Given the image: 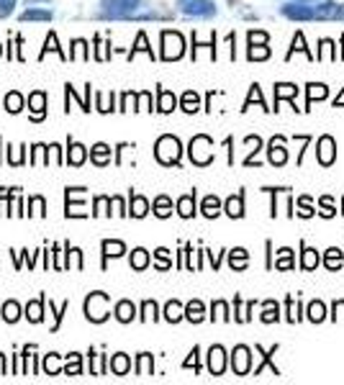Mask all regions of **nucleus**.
Instances as JSON below:
<instances>
[{"label":"nucleus","mask_w":344,"mask_h":385,"mask_svg":"<svg viewBox=\"0 0 344 385\" xmlns=\"http://www.w3.org/2000/svg\"><path fill=\"white\" fill-rule=\"evenodd\" d=\"M180 154H182V144L178 136L172 134H164L157 139V144H154V157L162 162V165H178L180 162Z\"/></svg>","instance_id":"obj_1"},{"label":"nucleus","mask_w":344,"mask_h":385,"mask_svg":"<svg viewBox=\"0 0 344 385\" xmlns=\"http://www.w3.org/2000/svg\"><path fill=\"white\" fill-rule=\"evenodd\" d=\"M85 316L93 323H100L108 319V293H90L85 298Z\"/></svg>","instance_id":"obj_2"},{"label":"nucleus","mask_w":344,"mask_h":385,"mask_svg":"<svg viewBox=\"0 0 344 385\" xmlns=\"http://www.w3.org/2000/svg\"><path fill=\"white\" fill-rule=\"evenodd\" d=\"M191 160L193 165H198V167H206V165H211V160H213V142H211L206 134H198L193 136L191 142Z\"/></svg>","instance_id":"obj_3"},{"label":"nucleus","mask_w":344,"mask_h":385,"mask_svg":"<svg viewBox=\"0 0 344 385\" xmlns=\"http://www.w3.org/2000/svg\"><path fill=\"white\" fill-rule=\"evenodd\" d=\"M178 10L191 18H213L216 6L213 0H178Z\"/></svg>","instance_id":"obj_4"},{"label":"nucleus","mask_w":344,"mask_h":385,"mask_svg":"<svg viewBox=\"0 0 344 385\" xmlns=\"http://www.w3.org/2000/svg\"><path fill=\"white\" fill-rule=\"evenodd\" d=\"M185 54V39L178 31H162V59L175 62Z\"/></svg>","instance_id":"obj_5"},{"label":"nucleus","mask_w":344,"mask_h":385,"mask_svg":"<svg viewBox=\"0 0 344 385\" xmlns=\"http://www.w3.org/2000/svg\"><path fill=\"white\" fill-rule=\"evenodd\" d=\"M231 370L236 375H247L252 370V352H249V347H245V344L234 347V352H231Z\"/></svg>","instance_id":"obj_6"},{"label":"nucleus","mask_w":344,"mask_h":385,"mask_svg":"<svg viewBox=\"0 0 344 385\" xmlns=\"http://www.w3.org/2000/svg\"><path fill=\"white\" fill-rule=\"evenodd\" d=\"M280 13L290 21H314V8L311 6H303V3H285L280 6Z\"/></svg>","instance_id":"obj_7"},{"label":"nucleus","mask_w":344,"mask_h":385,"mask_svg":"<svg viewBox=\"0 0 344 385\" xmlns=\"http://www.w3.org/2000/svg\"><path fill=\"white\" fill-rule=\"evenodd\" d=\"M316 157H318V162H321L324 167L334 165V160H336V142L332 139V136H321V139L316 142Z\"/></svg>","instance_id":"obj_8"},{"label":"nucleus","mask_w":344,"mask_h":385,"mask_svg":"<svg viewBox=\"0 0 344 385\" xmlns=\"http://www.w3.org/2000/svg\"><path fill=\"white\" fill-rule=\"evenodd\" d=\"M314 16L321 21H344V3H321L314 8Z\"/></svg>","instance_id":"obj_9"},{"label":"nucleus","mask_w":344,"mask_h":385,"mask_svg":"<svg viewBox=\"0 0 344 385\" xmlns=\"http://www.w3.org/2000/svg\"><path fill=\"white\" fill-rule=\"evenodd\" d=\"M209 370L211 375H224V370H227V352L224 347H211L209 350Z\"/></svg>","instance_id":"obj_10"},{"label":"nucleus","mask_w":344,"mask_h":385,"mask_svg":"<svg viewBox=\"0 0 344 385\" xmlns=\"http://www.w3.org/2000/svg\"><path fill=\"white\" fill-rule=\"evenodd\" d=\"M267 154H270V162L275 165V167H283V165L288 162V149H285V142H283L280 136H275V139L270 142Z\"/></svg>","instance_id":"obj_11"},{"label":"nucleus","mask_w":344,"mask_h":385,"mask_svg":"<svg viewBox=\"0 0 344 385\" xmlns=\"http://www.w3.org/2000/svg\"><path fill=\"white\" fill-rule=\"evenodd\" d=\"M28 108H31V118L34 121H41L46 113V95L41 93V90H37V93H31L28 95Z\"/></svg>","instance_id":"obj_12"},{"label":"nucleus","mask_w":344,"mask_h":385,"mask_svg":"<svg viewBox=\"0 0 344 385\" xmlns=\"http://www.w3.org/2000/svg\"><path fill=\"white\" fill-rule=\"evenodd\" d=\"M224 211H227L231 218H242V216H245V196H242V193H239V196H231L227 200Z\"/></svg>","instance_id":"obj_13"},{"label":"nucleus","mask_w":344,"mask_h":385,"mask_svg":"<svg viewBox=\"0 0 344 385\" xmlns=\"http://www.w3.org/2000/svg\"><path fill=\"white\" fill-rule=\"evenodd\" d=\"M185 319L193 323H200L206 319V306L200 303V301H191V303L185 306Z\"/></svg>","instance_id":"obj_14"},{"label":"nucleus","mask_w":344,"mask_h":385,"mask_svg":"<svg viewBox=\"0 0 344 385\" xmlns=\"http://www.w3.org/2000/svg\"><path fill=\"white\" fill-rule=\"evenodd\" d=\"M178 214L182 218H193L195 216V193H188V196H182L178 200Z\"/></svg>","instance_id":"obj_15"},{"label":"nucleus","mask_w":344,"mask_h":385,"mask_svg":"<svg viewBox=\"0 0 344 385\" xmlns=\"http://www.w3.org/2000/svg\"><path fill=\"white\" fill-rule=\"evenodd\" d=\"M157 95H160V103H157V111H162V113H170V111H175V106H178V98L172 95L170 90H157Z\"/></svg>","instance_id":"obj_16"},{"label":"nucleus","mask_w":344,"mask_h":385,"mask_svg":"<svg viewBox=\"0 0 344 385\" xmlns=\"http://www.w3.org/2000/svg\"><path fill=\"white\" fill-rule=\"evenodd\" d=\"M26 319L31 323H39L44 319V296L39 298V301H31V303L26 306Z\"/></svg>","instance_id":"obj_17"},{"label":"nucleus","mask_w":344,"mask_h":385,"mask_svg":"<svg viewBox=\"0 0 344 385\" xmlns=\"http://www.w3.org/2000/svg\"><path fill=\"white\" fill-rule=\"evenodd\" d=\"M164 319L170 323H178L180 319H185V306L178 303V301H170V303L164 306Z\"/></svg>","instance_id":"obj_18"},{"label":"nucleus","mask_w":344,"mask_h":385,"mask_svg":"<svg viewBox=\"0 0 344 385\" xmlns=\"http://www.w3.org/2000/svg\"><path fill=\"white\" fill-rule=\"evenodd\" d=\"M134 316H136V306L131 303V301H121V303H116V319L121 323H128Z\"/></svg>","instance_id":"obj_19"},{"label":"nucleus","mask_w":344,"mask_h":385,"mask_svg":"<svg viewBox=\"0 0 344 385\" xmlns=\"http://www.w3.org/2000/svg\"><path fill=\"white\" fill-rule=\"evenodd\" d=\"M90 160L95 162V165H100V167H103V165H108L111 162V147L108 144H95V147L90 149Z\"/></svg>","instance_id":"obj_20"},{"label":"nucleus","mask_w":344,"mask_h":385,"mask_svg":"<svg viewBox=\"0 0 344 385\" xmlns=\"http://www.w3.org/2000/svg\"><path fill=\"white\" fill-rule=\"evenodd\" d=\"M128 214L134 216V218H144L149 214V200L144 196H131V211Z\"/></svg>","instance_id":"obj_21"},{"label":"nucleus","mask_w":344,"mask_h":385,"mask_svg":"<svg viewBox=\"0 0 344 385\" xmlns=\"http://www.w3.org/2000/svg\"><path fill=\"white\" fill-rule=\"evenodd\" d=\"M200 211H203L206 218H216V216L221 214V200H218L216 196H206L203 198V206H200Z\"/></svg>","instance_id":"obj_22"},{"label":"nucleus","mask_w":344,"mask_h":385,"mask_svg":"<svg viewBox=\"0 0 344 385\" xmlns=\"http://www.w3.org/2000/svg\"><path fill=\"white\" fill-rule=\"evenodd\" d=\"M85 157H88V152H85V147H82V144L70 142V152H67V162H70V165H75V167H80L82 162H85Z\"/></svg>","instance_id":"obj_23"},{"label":"nucleus","mask_w":344,"mask_h":385,"mask_svg":"<svg viewBox=\"0 0 344 385\" xmlns=\"http://www.w3.org/2000/svg\"><path fill=\"white\" fill-rule=\"evenodd\" d=\"M128 368H131V359H128L126 355H124V352H121V355H113V357H111V370H113L116 375H126Z\"/></svg>","instance_id":"obj_24"},{"label":"nucleus","mask_w":344,"mask_h":385,"mask_svg":"<svg viewBox=\"0 0 344 385\" xmlns=\"http://www.w3.org/2000/svg\"><path fill=\"white\" fill-rule=\"evenodd\" d=\"M247 262H249V254H247V250H242V247H236V250H231V254H229V265L234 270H245Z\"/></svg>","instance_id":"obj_25"},{"label":"nucleus","mask_w":344,"mask_h":385,"mask_svg":"<svg viewBox=\"0 0 344 385\" xmlns=\"http://www.w3.org/2000/svg\"><path fill=\"white\" fill-rule=\"evenodd\" d=\"M342 260H344L342 250H336V247H332V250H326L324 265H326L329 270H339V267H342Z\"/></svg>","instance_id":"obj_26"},{"label":"nucleus","mask_w":344,"mask_h":385,"mask_svg":"<svg viewBox=\"0 0 344 385\" xmlns=\"http://www.w3.org/2000/svg\"><path fill=\"white\" fill-rule=\"evenodd\" d=\"M3 108H6V111H10V113H19L21 108H23V95H21V93H16V90H13V93H8V95H6V100H3Z\"/></svg>","instance_id":"obj_27"},{"label":"nucleus","mask_w":344,"mask_h":385,"mask_svg":"<svg viewBox=\"0 0 344 385\" xmlns=\"http://www.w3.org/2000/svg\"><path fill=\"white\" fill-rule=\"evenodd\" d=\"M318 262H321V257H318V252L316 250H303V254H300V267L303 270H316L318 267Z\"/></svg>","instance_id":"obj_28"},{"label":"nucleus","mask_w":344,"mask_h":385,"mask_svg":"<svg viewBox=\"0 0 344 385\" xmlns=\"http://www.w3.org/2000/svg\"><path fill=\"white\" fill-rule=\"evenodd\" d=\"M298 95V88L296 85H290V82H278L275 85V98H278V103H280L283 98H296Z\"/></svg>","instance_id":"obj_29"},{"label":"nucleus","mask_w":344,"mask_h":385,"mask_svg":"<svg viewBox=\"0 0 344 385\" xmlns=\"http://www.w3.org/2000/svg\"><path fill=\"white\" fill-rule=\"evenodd\" d=\"M126 252V244L124 242H111V239H106L103 242V257L108 260V257H121Z\"/></svg>","instance_id":"obj_30"},{"label":"nucleus","mask_w":344,"mask_h":385,"mask_svg":"<svg viewBox=\"0 0 344 385\" xmlns=\"http://www.w3.org/2000/svg\"><path fill=\"white\" fill-rule=\"evenodd\" d=\"M280 319V306L275 303V301H265L262 306V321L265 323H272Z\"/></svg>","instance_id":"obj_31"},{"label":"nucleus","mask_w":344,"mask_h":385,"mask_svg":"<svg viewBox=\"0 0 344 385\" xmlns=\"http://www.w3.org/2000/svg\"><path fill=\"white\" fill-rule=\"evenodd\" d=\"M21 21H52V10L44 8H28L21 13Z\"/></svg>","instance_id":"obj_32"},{"label":"nucleus","mask_w":344,"mask_h":385,"mask_svg":"<svg viewBox=\"0 0 344 385\" xmlns=\"http://www.w3.org/2000/svg\"><path fill=\"white\" fill-rule=\"evenodd\" d=\"M198 108H200L198 93H193V90H188V93L182 95V111H185V113H195Z\"/></svg>","instance_id":"obj_33"},{"label":"nucleus","mask_w":344,"mask_h":385,"mask_svg":"<svg viewBox=\"0 0 344 385\" xmlns=\"http://www.w3.org/2000/svg\"><path fill=\"white\" fill-rule=\"evenodd\" d=\"M154 214L160 216V218H167L172 214V200L167 196H160L154 200Z\"/></svg>","instance_id":"obj_34"},{"label":"nucleus","mask_w":344,"mask_h":385,"mask_svg":"<svg viewBox=\"0 0 344 385\" xmlns=\"http://www.w3.org/2000/svg\"><path fill=\"white\" fill-rule=\"evenodd\" d=\"M308 319L314 323L324 321L326 319V306L321 303V301H314V303H308Z\"/></svg>","instance_id":"obj_35"},{"label":"nucleus","mask_w":344,"mask_h":385,"mask_svg":"<svg viewBox=\"0 0 344 385\" xmlns=\"http://www.w3.org/2000/svg\"><path fill=\"white\" fill-rule=\"evenodd\" d=\"M146 265H149V252L142 250V247L131 252V267H134V270H144Z\"/></svg>","instance_id":"obj_36"},{"label":"nucleus","mask_w":344,"mask_h":385,"mask_svg":"<svg viewBox=\"0 0 344 385\" xmlns=\"http://www.w3.org/2000/svg\"><path fill=\"white\" fill-rule=\"evenodd\" d=\"M275 267H278V270H290V267H293V250H288V247H283V250L278 252V260H275Z\"/></svg>","instance_id":"obj_37"},{"label":"nucleus","mask_w":344,"mask_h":385,"mask_svg":"<svg viewBox=\"0 0 344 385\" xmlns=\"http://www.w3.org/2000/svg\"><path fill=\"white\" fill-rule=\"evenodd\" d=\"M19 316H21V306L16 303V301H8V303L3 306V319L8 323L19 321Z\"/></svg>","instance_id":"obj_38"},{"label":"nucleus","mask_w":344,"mask_h":385,"mask_svg":"<svg viewBox=\"0 0 344 385\" xmlns=\"http://www.w3.org/2000/svg\"><path fill=\"white\" fill-rule=\"evenodd\" d=\"M326 95H329V90H326V85H318V82H314V85H308V106H311L314 100H324Z\"/></svg>","instance_id":"obj_39"},{"label":"nucleus","mask_w":344,"mask_h":385,"mask_svg":"<svg viewBox=\"0 0 344 385\" xmlns=\"http://www.w3.org/2000/svg\"><path fill=\"white\" fill-rule=\"evenodd\" d=\"M211 311H213V314H211L213 321H229V306L224 303V301H216V303L211 306Z\"/></svg>","instance_id":"obj_40"},{"label":"nucleus","mask_w":344,"mask_h":385,"mask_svg":"<svg viewBox=\"0 0 344 385\" xmlns=\"http://www.w3.org/2000/svg\"><path fill=\"white\" fill-rule=\"evenodd\" d=\"M82 190L85 188H67V196H80ZM67 216H85V211H82L80 203H73V206L67 203Z\"/></svg>","instance_id":"obj_41"},{"label":"nucleus","mask_w":344,"mask_h":385,"mask_svg":"<svg viewBox=\"0 0 344 385\" xmlns=\"http://www.w3.org/2000/svg\"><path fill=\"white\" fill-rule=\"evenodd\" d=\"M46 52H57L59 57H62V59H67V54H64L62 49H59V44H57V36H55V34L46 36V44H44V52H41V59H44V54H46Z\"/></svg>","instance_id":"obj_42"},{"label":"nucleus","mask_w":344,"mask_h":385,"mask_svg":"<svg viewBox=\"0 0 344 385\" xmlns=\"http://www.w3.org/2000/svg\"><path fill=\"white\" fill-rule=\"evenodd\" d=\"M267 57H270V49H267V44L249 46V59H252V62H257V59H267Z\"/></svg>","instance_id":"obj_43"},{"label":"nucleus","mask_w":344,"mask_h":385,"mask_svg":"<svg viewBox=\"0 0 344 385\" xmlns=\"http://www.w3.org/2000/svg\"><path fill=\"white\" fill-rule=\"evenodd\" d=\"M73 46L75 49H73V54H70V59H88V57H90V54H88V44H85L82 39H77Z\"/></svg>","instance_id":"obj_44"},{"label":"nucleus","mask_w":344,"mask_h":385,"mask_svg":"<svg viewBox=\"0 0 344 385\" xmlns=\"http://www.w3.org/2000/svg\"><path fill=\"white\" fill-rule=\"evenodd\" d=\"M64 373H67V375H80L82 373L80 355H70V357H67V368H64Z\"/></svg>","instance_id":"obj_45"},{"label":"nucleus","mask_w":344,"mask_h":385,"mask_svg":"<svg viewBox=\"0 0 344 385\" xmlns=\"http://www.w3.org/2000/svg\"><path fill=\"white\" fill-rule=\"evenodd\" d=\"M142 321H157V303L154 301H144V306H142Z\"/></svg>","instance_id":"obj_46"},{"label":"nucleus","mask_w":344,"mask_h":385,"mask_svg":"<svg viewBox=\"0 0 344 385\" xmlns=\"http://www.w3.org/2000/svg\"><path fill=\"white\" fill-rule=\"evenodd\" d=\"M44 370L49 373V375H59V357H57V355H46Z\"/></svg>","instance_id":"obj_47"},{"label":"nucleus","mask_w":344,"mask_h":385,"mask_svg":"<svg viewBox=\"0 0 344 385\" xmlns=\"http://www.w3.org/2000/svg\"><path fill=\"white\" fill-rule=\"evenodd\" d=\"M139 375H149L152 373V355H139V370H136Z\"/></svg>","instance_id":"obj_48"},{"label":"nucleus","mask_w":344,"mask_h":385,"mask_svg":"<svg viewBox=\"0 0 344 385\" xmlns=\"http://www.w3.org/2000/svg\"><path fill=\"white\" fill-rule=\"evenodd\" d=\"M149 103H152V95H149V93H139V95H136V111H152Z\"/></svg>","instance_id":"obj_49"},{"label":"nucleus","mask_w":344,"mask_h":385,"mask_svg":"<svg viewBox=\"0 0 344 385\" xmlns=\"http://www.w3.org/2000/svg\"><path fill=\"white\" fill-rule=\"evenodd\" d=\"M298 216H303V218H308V216H314V208H311V200H308L306 196L298 198Z\"/></svg>","instance_id":"obj_50"},{"label":"nucleus","mask_w":344,"mask_h":385,"mask_svg":"<svg viewBox=\"0 0 344 385\" xmlns=\"http://www.w3.org/2000/svg\"><path fill=\"white\" fill-rule=\"evenodd\" d=\"M157 267L160 270L170 267V252L167 250H157Z\"/></svg>","instance_id":"obj_51"},{"label":"nucleus","mask_w":344,"mask_h":385,"mask_svg":"<svg viewBox=\"0 0 344 385\" xmlns=\"http://www.w3.org/2000/svg\"><path fill=\"white\" fill-rule=\"evenodd\" d=\"M28 214H34V216H44V198H31V211Z\"/></svg>","instance_id":"obj_52"},{"label":"nucleus","mask_w":344,"mask_h":385,"mask_svg":"<svg viewBox=\"0 0 344 385\" xmlns=\"http://www.w3.org/2000/svg\"><path fill=\"white\" fill-rule=\"evenodd\" d=\"M136 52H149V54H152V49L146 46V36H144V34H139V36H136V46H134V49H131V57H134Z\"/></svg>","instance_id":"obj_53"},{"label":"nucleus","mask_w":344,"mask_h":385,"mask_svg":"<svg viewBox=\"0 0 344 385\" xmlns=\"http://www.w3.org/2000/svg\"><path fill=\"white\" fill-rule=\"evenodd\" d=\"M16 8V0H0V18H8Z\"/></svg>","instance_id":"obj_54"},{"label":"nucleus","mask_w":344,"mask_h":385,"mask_svg":"<svg viewBox=\"0 0 344 385\" xmlns=\"http://www.w3.org/2000/svg\"><path fill=\"white\" fill-rule=\"evenodd\" d=\"M254 44H267V34L265 31H249V46Z\"/></svg>","instance_id":"obj_55"},{"label":"nucleus","mask_w":344,"mask_h":385,"mask_svg":"<svg viewBox=\"0 0 344 385\" xmlns=\"http://www.w3.org/2000/svg\"><path fill=\"white\" fill-rule=\"evenodd\" d=\"M321 46H324V49H318V59H321V57H324V54H329V57H332V59H336L334 44H332V41H329V39H324V41H321Z\"/></svg>","instance_id":"obj_56"},{"label":"nucleus","mask_w":344,"mask_h":385,"mask_svg":"<svg viewBox=\"0 0 344 385\" xmlns=\"http://www.w3.org/2000/svg\"><path fill=\"white\" fill-rule=\"evenodd\" d=\"M108 203H111V198H95V211H93V214H95V216L111 214V211H106V208H108Z\"/></svg>","instance_id":"obj_57"},{"label":"nucleus","mask_w":344,"mask_h":385,"mask_svg":"<svg viewBox=\"0 0 344 385\" xmlns=\"http://www.w3.org/2000/svg\"><path fill=\"white\" fill-rule=\"evenodd\" d=\"M318 206H321V214H324L326 218H332V216H334V203H332V198H324Z\"/></svg>","instance_id":"obj_58"},{"label":"nucleus","mask_w":344,"mask_h":385,"mask_svg":"<svg viewBox=\"0 0 344 385\" xmlns=\"http://www.w3.org/2000/svg\"><path fill=\"white\" fill-rule=\"evenodd\" d=\"M198 355H200V350L195 347V350L191 352V357L185 359V365H182V368H195V370H198L200 368V365H198Z\"/></svg>","instance_id":"obj_59"},{"label":"nucleus","mask_w":344,"mask_h":385,"mask_svg":"<svg viewBox=\"0 0 344 385\" xmlns=\"http://www.w3.org/2000/svg\"><path fill=\"white\" fill-rule=\"evenodd\" d=\"M111 106H113V103H111ZM111 106H108V95H103V93H100V95H98V111L108 113V111H113Z\"/></svg>","instance_id":"obj_60"},{"label":"nucleus","mask_w":344,"mask_h":385,"mask_svg":"<svg viewBox=\"0 0 344 385\" xmlns=\"http://www.w3.org/2000/svg\"><path fill=\"white\" fill-rule=\"evenodd\" d=\"M111 203H113V208H116L121 216L126 214V211H124V200H121V198H111Z\"/></svg>","instance_id":"obj_61"},{"label":"nucleus","mask_w":344,"mask_h":385,"mask_svg":"<svg viewBox=\"0 0 344 385\" xmlns=\"http://www.w3.org/2000/svg\"><path fill=\"white\" fill-rule=\"evenodd\" d=\"M0 375H6V357L0 355Z\"/></svg>","instance_id":"obj_62"},{"label":"nucleus","mask_w":344,"mask_h":385,"mask_svg":"<svg viewBox=\"0 0 344 385\" xmlns=\"http://www.w3.org/2000/svg\"><path fill=\"white\" fill-rule=\"evenodd\" d=\"M300 3H314V0H300Z\"/></svg>","instance_id":"obj_63"},{"label":"nucleus","mask_w":344,"mask_h":385,"mask_svg":"<svg viewBox=\"0 0 344 385\" xmlns=\"http://www.w3.org/2000/svg\"><path fill=\"white\" fill-rule=\"evenodd\" d=\"M0 54H3V44H0Z\"/></svg>","instance_id":"obj_64"}]
</instances>
